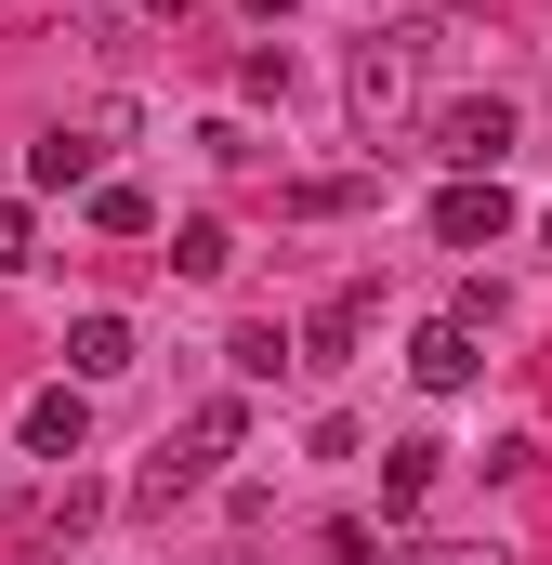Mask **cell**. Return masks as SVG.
<instances>
[{
    "label": "cell",
    "mask_w": 552,
    "mask_h": 565,
    "mask_svg": "<svg viewBox=\"0 0 552 565\" xmlns=\"http://www.w3.org/2000/svg\"><path fill=\"white\" fill-rule=\"evenodd\" d=\"M540 250H552V211H540Z\"/></svg>",
    "instance_id": "obj_19"
},
{
    "label": "cell",
    "mask_w": 552,
    "mask_h": 565,
    "mask_svg": "<svg viewBox=\"0 0 552 565\" xmlns=\"http://www.w3.org/2000/svg\"><path fill=\"white\" fill-rule=\"evenodd\" d=\"M395 565H513V553H500V540H408Z\"/></svg>",
    "instance_id": "obj_14"
},
{
    "label": "cell",
    "mask_w": 552,
    "mask_h": 565,
    "mask_svg": "<svg viewBox=\"0 0 552 565\" xmlns=\"http://www.w3.org/2000/svg\"><path fill=\"white\" fill-rule=\"evenodd\" d=\"M13 434H26V460H79L93 447V382H40L13 408Z\"/></svg>",
    "instance_id": "obj_4"
},
{
    "label": "cell",
    "mask_w": 552,
    "mask_h": 565,
    "mask_svg": "<svg viewBox=\"0 0 552 565\" xmlns=\"http://www.w3.org/2000/svg\"><path fill=\"white\" fill-rule=\"evenodd\" d=\"M237 434H251V395H198V408H184V434H158V460L132 473V513H171L211 460H237Z\"/></svg>",
    "instance_id": "obj_1"
},
{
    "label": "cell",
    "mask_w": 552,
    "mask_h": 565,
    "mask_svg": "<svg viewBox=\"0 0 552 565\" xmlns=\"http://www.w3.org/2000/svg\"><path fill=\"white\" fill-rule=\"evenodd\" d=\"M13 264H40V211H26V198H0V277H13Z\"/></svg>",
    "instance_id": "obj_15"
},
{
    "label": "cell",
    "mask_w": 552,
    "mask_h": 565,
    "mask_svg": "<svg viewBox=\"0 0 552 565\" xmlns=\"http://www.w3.org/2000/svg\"><path fill=\"white\" fill-rule=\"evenodd\" d=\"M355 342H369V289H329V302H316V329H302V369H342Z\"/></svg>",
    "instance_id": "obj_8"
},
{
    "label": "cell",
    "mask_w": 552,
    "mask_h": 565,
    "mask_svg": "<svg viewBox=\"0 0 552 565\" xmlns=\"http://www.w3.org/2000/svg\"><path fill=\"white\" fill-rule=\"evenodd\" d=\"M224 369H237V382H276V369H302V342H289V329H264V316H251V329L224 342Z\"/></svg>",
    "instance_id": "obj_11"
},
{
    "label": "cell",
    "mask_w": 552,
    "mask_h": 565,
    "mask_svg": "<svg viewBox=\"0 0 552 565\" xmlns=\"http://www.w3.org/2000/svg\"><path fill=\"white\" fill-rule=\"evenodd\" d=\"M237 13H251V26H276V13H289V0H237Z\"/></svg>",
    "instance_id": "obj_17"
},
{
    "label": "cell",
    "mask_w": 552,
    "mask_h": 565,
    "mask_svg": "<svg viewBox=\"0 0 552 565\" xmlns=\"http://www.w3.org/2000/svg\"><path fill=\"white\" fill-rule=\"evenodd\" d=\"M329 565H382V540H369V526L342 513V526H329Z\"/></svg>",
    "instance_id": "obj_16"
},
{
    "label": "cell",
    "mask_w": 552,
    "mask_h": 565,
    "mask_svg": "<svg viewBox=\"0 0 552 565\" xmlns=\"http://www.w3.org/2000/svg\"><path fill=\"white\" fill-rule=\"evenodd\" d=\"M145 13H184V0H145Z\"/></svg>",
    "instance_id": "obj_18"
},
{
    "label": "cell",
    "mask_w": 552,
    "mask_h": 565,
    "mask_svg": "<svg viewBox=\"0 0 552 565\" xmlns=\"http://www.w3.org/2000/svg\"><path fill=\"white\" fill-rule=\"evenodd\" d=\"M434 237H447V250H500V237H513L500 171H487V184H447V198H434Z\"/></svg>",
    "instance_id": "obj_6"
},
{
    "label": "cell",
    "mask_w": 552,
    "mask_h": 565,
    "mask_svg": "<svg viewBox=\"0 0 552 565\" xmlns=\"http://www.w3.org/2000/svg\"><path fill=\"white\" fill-rule=\"evenodd\" d=\"M171 264H184V277H198V289H211V277H224V264H237V237H224V224H184V237H171Z\"/></svg>",
    "instance_id": "obj_13"
},
{
    "label": "cell",
    "mask_w": 552,
    "mask_h": 565,
    "mask_svg": "<svg viewBox=\"0 0 552 565\" xmlns=\"http://www.w3.org/2000/svg\"><path fill=\"white\" fill-rule=\"evenodd\" d=\"M93 224H106V237H158V198H145V184H93Z\"/></svg>",
    "instance_id": "obj_12"
},
{
    "label": "cell",
    "mask_w": 552,
    "mask_h": 565,
    "mask_svg": "<svg viewBox=\"0 0 552 565\" xmlns=\"http://www.w3.org/2000/svg\"><path fill=\"white\" fill-rule=\"evenodd\" d=\"M474 369H487V329H474V316H421V342H408V382H421V395H460Z\"/></svg>",
    "instance_id": "obj_5"
},
{
    "label": "cell",
    "mask_w": 552,
    "mask_h": 565,
    "mask_svg": "<svg viewBox=\"0 0 552 565\" xmlns=\"http://www.w3.org/2000/svg\"><path fill=\"white\" fill-rule=\"evenodd\" d=\"M132 369V316H79L66 329V382H119Z\"/></svg>",
    "instance_id": "obj_9"
},
{
    "label": "cell",
    "mask_w": 552,
    "mask_h": 565,
    "mask_svg": "<svg viewBox=\"0 0 552 565\" xmlns=\"http://www.w3.org/2000/svg\"><path fill=\"white\" fill-rule=\"evenodd\" d=\"M513 132H527V119H513L500 93H460V106H434V158H447L460 184H487V171L513 158Z\"/></svg>",
    "instance_id": "obj_3"
},
{
    "label": "cell",
    "mask_w": 552,
    "mask_h": 565,
    "mask_svg": "<svg viewBox=\"0 0 552 565\" xmlns=\"http://www.w3.org/2000/svg\"><path fill=\"white\" fill-rule=\"evenodd\" d=\"M93 158H106V132H40V158H26V184H40V198H79V184H106Z\"/></svg>",
    "instance_id": "obj_7"
},
{
    "label": "cell",
    "mask_w": 552,
    "mask_h": 565,
    "mask_svg": "<svg viewBox=\"0 0 552 565\" xmlns=\"http://www.w3.org/2000/svg\"><path fill=\"white\" fill-rule=\"evenodd\" d=\"M434 473H447V447H382V513H421V500H434Z\"/></svg>",
    "instance_id": "obj_10"
},
{
    "label": "cell",
    "mask_w": 552,
    "mask_h": 565,
    "mask_svg": "<svg viewBox=\"0 0 552 565\" xmlns=\"http://www.w3.org/2000/svg\"><path fill=\"white\" fill-rule=\"evenodd\" d=\"M342 106H355L369 132H382V119H408V106H421V40H408V26H382V40H369V53L342 66Z\"/></svg>",
    "instance_id": "obj_2"
}]
</instances>
